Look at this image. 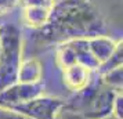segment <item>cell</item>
Returning <instances> with one entry per match:
<instances>
[{
    "instance_id": "6da1fadb",
    "label": "cell",
    "mask_w": 123,
    "mask_h": 119,
    "mask_svg": "<svg viewBox=\"0 0 123 119\" xmlns=\"http://www.w3.org/2000/svg\"><path fill=\"white\" fill-rule=\"evenodd\" d=\"M36 32L42 43H62L106 35V22L90 0H60L50 10L47 24Z\"/></svg>"
},
{
    "instance_id": "7a4b0ae2",
    "label": "cell",
    "mask_w": 123,
    "mask_h": 119,
    "mask_svg": "<svg viewBox=\"0 0 123 119\" xmlns=\"http://www.w3.org/2000/svg\"><path fill=\"white\" fill-rule=\"evenodd\" d=\"M22 63V33L21 29L6 24L0 26V91L18 80Z\"/></svg>"
},
{
    "instance_id": "3957f363",
    "label": "cell",
    "mask_w": 123,
    "mask_h": 119,
    "mask_svg": "<svg viewBox=\"0 0 123 119\" xmlns=\"http://www.w3.org/2000/svg\"><path fill=\"white\" fill-rule=\"evenodd\" d=\"M57 61L62 69L75 64L83 65L90 71H97L100 67L89 49V39H73L60 43L57 49Z\"/></svg>"
},
{
    "instance_id": "277c9868",
    "label": "cell",
    "mask_w": 123,
    "mask_h": 119,
    "mask_svg": "<svg viewBox=\"0 0 123 119\" xmlns=\"http://www.w3.org/2000/svg\"><path fill=\"white\" fill-rule=\"evenodd\" d=\"M64 107L65 102L61 98L39 96L25 104L12 108L11 111L21 113L29 119H57Z\"/></svg>"
},
{
    "instance_id": "5b68a950",
    "label": "cell",
    "mask_w": 123,
    "mask_h": 119,
    "mask_svg": "<svg viewBox=\"0 0 123 119\" xmlns=\"http://www.w3.org/2000/svg\"><path fill=\"white\" fill-rule=\"evenodd\" d=\"M44 83H21L15 82L14 85L8 86L7 89L0 91V107L12 109L21 104L33 100L36 97L43 96Z\"/></svg>"
},
{
    "instance_id": "8992f818",
    "label": "cell",
    "mask_w": 123,
    "mask_h": 119,
    "mask_svg": "<svg viewBox=\"0 0 123 119\" xmlns=\"http://www.w3.org/2000/svg\"><path fill=\"white\" fill-rule=\"evenodd\" d=\"M122 90H116L108 87L104 83L97 90L91 100L87 102V105L82 109V115L84 119H108L112 116L113 109V101L116 98V94Z\"/></svg>"
},
{
    "instance_id": "52a82bcc",
    "label": "cell",
    "mask_w": 123,
    "mask_h": 119,
    "mask_svg": "<svg viewBox=\"0 0 123 119\" xmlns=\"http://www.w3.org/2000/svg\"><path fill=\"white\" fill-rule=\"evenodd\" d=\"M93 75H94V71H90L83 65L75 64V65H69L67 68H64V82L68 89L76 93L89 85Z\"/></svg>"
},
{
    "instance_id": "ba28073f",
    "label": "cell",
    "mask_w": 123,
    "mask_h": 119,
    "mask_svg": "<svg viewBox=\"0 0 123 119\" xmlns=\"http://www.w3.org/2000/svg\"><path fill=\"white\" fill-rule=\"evenodd\" d=\"M115 40L109 38L108 35H100V36H94V38H90L89 39V49L91 51V54L97 60V63L102 64L105 63L106 60L109 58L115 47H116Z\"/></svg>"
},
{
    "instance_id": "9c48e42d",
    "label": "cell",
    "mask_w": 123,
    "mask_h": 119,
    "mask_svg": "<svg viewBox=\"0 0 123 119\" xmlns=\"http://www.w3.org/2000/svg\"><path fill=\"white\" fill-rule=\"evenodd\" d=\"M43 68L37 58H26L22 60L19 71H18V80L21 83H37L42 82Z\"/></svg>"
},
{
    "instance_id": "30bf717a",
    "label": "cell",
    "mask_w": 123,
    "mask_h": 119,
    "mask_svg": "<svg viewBox=\"0 0 123 119\" xmlns=\"http://www.w3.org/2000/svg\"><path fill=\"white\" fill-rule=\"evenodd\" d=\"M50 15V10L49 8H43V7H26L22 8V21L24 24L32 29L39 31L43 28Z\"/></svg>"
},
{
    "instance_id": "8fae6325",
    "label": "cell",
    "mask_w": 123,
    "mask_h": 119,
    "mask_svg": "<svg viewBox=\"0 0 123 119\" xmlns=\"http://www.w3.org/2000/svg\"><path fill=\"white\" fill-rule=\"evenodd\" d=\"M122 56H123V46H122V39H120V40H117L116 47H115L113 53L109 56V58L106 60L105 63L101 64L100 67L97 68V71H94V72H97V75H104L108 71H112L115 68L122 67V60H123Z\"/></svg>"
},
{
    "instance_id": "7c38bea8",
    "label": "cell",
    "mask_w": 123,
    "mask_h": 119,
    "mask_svg": "<svg viewBox=\"0 0 123 119\" xmlns=\"http://www.w3.org/2000/svg\"><path fill=\"white\" fill-rule=\"evenodd\" d=\"M122 67L115 68L112 71H108L106 74L100 75L101 82L108 87L116 89V90H122Z\"/></svg>"
},
{
    "instance_id": "4fadbf2b",
    "label": "cell",
    "mask_w": 123,
    "mask_h": 119,
    "mask_svg": "<svg viewBox=\"0 0 123 119\" xmlns=\"http://www.w3.org/2000/svg\"><path fill=\"white\" fill-rule=\"evenodd\" d=\"M54 3H55V0H18V4L22 8H26V7H43V8L51 10Z\"/></svg>"
},
{
    "instance_id": "5bb4252c",
    "label": "cell",
    "mask_w": 123,
    "mask_h": 119,
    "mask_svg": "<svg viewBox=\"0 0 123 119\" xmlns=\"http://www.w3.org/2000/svg\"><path fill=\"white\" fill-rule=\"evenodd\" d=\"M112 116L115 119H122L123 118V96H122V91L117 93L116 98H115V101H113Z\"/></svg>"
},
{
    "instance_id": "9a60e30c",
    "label": "cell",
    "mask_w": 123,
    "mask_h": 119,
    "mask_svg": "<svg viewBox=\"0 0 123 119\" xmlns=\"http://www.w3.org/2000/svg\"><path fill=\"white\" fill-rule=\"evenodd\" d=\"M0 119H29V118H26V116H24L18 112H14L11 109L0 107Z\"/></svg>"
},
{
    "instance_id": "2e32d148",
    "label": "cell",
    "mask_w": 123,
    "mask_h": 119,
    "mask_svg": "<svg viewBox=\"0 0 123 119\" xmlns=\"http://www.w3.org/2000/svg\"><path fill=\"white\" fill-rule=\"evenodd\" d=\"M18 4V0H0V15L10 13Z\"/></svg>"
}]
</instances>
